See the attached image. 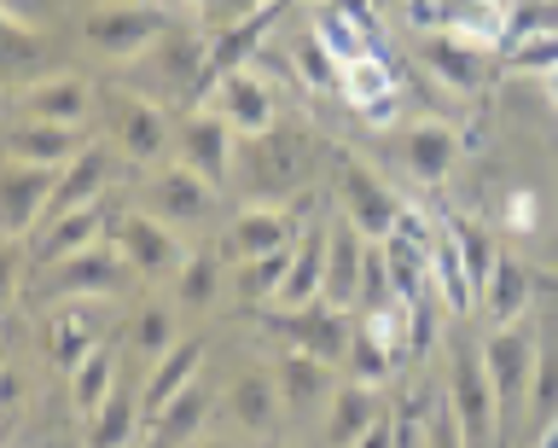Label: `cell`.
I'll return each mask as SVG.
<instances>
[{"instance_id": "obj_1", "label": "cell", "mask_w": 558, "mask_h": 448, "mask_svg": "<svg viewBox=\"0 0 558 448\" xmlns=\"http://www.w3.org/2000/svg\"><path fill=\"white\" fill-rule=\"evenodd\" d=\"M535 350H541V338L523 320L495 326L488 343H483V367H488V385H495V402H500V448H512V437L523 431L530 378H535Z\"/></svg>"}, {"instance_id": "obj_15", "label": "cell", "mask_w": 558, "mask_h": 448, "mask_svg": "<svg viewBox=\"0 0 558 448\" xmlns=\"http://www.w3.org/2000/svg\"><path fill=\"white\" fill-rule=\"evenodd\" d=\"M366 245H373V239H366L349 216L326 228V291H320V298H326L331 308H355V303H361Z\"/></svg>"}, {"instance_id": "obj_51", "label": "cell", "mask_w": 558, "mask_h": 448, "mask_svg": "<svg viewBox=\"0 0 558 448\" xmlns=\"http://www.w3.org/2000/svg\"><path fill=\"white\" fill-rule=\"evenodd\" d=\"M535 448H558V425H553V431H541V437H535Z\"/></svg>"}, {"instance_id": "obj_49", "label": "cell", "mask_w": 558, "mask_h": 448, "mask_svg": "<svg viewBox=\"0 0 558 448\" xmlns=\"http://www.w3.org/2000/svg\"><path fill=\"white\" fill-rule=\"evenodd\" d=\"M209 7H216L221 19L233 24V19H251V12H256V7H268V0H209Z\"/></svg>"}, {"instance_id": "obj_11", "label": "cell", "mask_w": 558, "mask_h": 448, "mask_svg": "<svg viewBox=\"0 0 558 448\" xmlns=\"http://www.w3.org/2000/svg\"><path fill=\"white\" fill-rule=\"evenodd\" d=\"M251 141V169H244V181H251L256 198H274L286 193V186H296L308 175V141L291 129H268V134H244Z\"/></svg>"}, {"instance_id": "obj_26", "label": "cell", "mask_w": 558, "mask_h": 448, "mask_svg": "<svg viewBox=\"0 0 558 448\" xmlns=\"http://www.w3.org/2000/svg\"><path fill=\"white\" fill-rule=\"evenodd\" d=\"M227 413L244 425V431H274V420L286 413V396H279V373L274 367H244L233 385H227Z\"/></svg>"}, {"instance_id": "obj_39", "label": "cell", "mask_w": 558, "mask_h": 448, "mask_svg": "<svg viewBox=\"0 0 558 448\" xmlns=\"http://www.w3.org/2000/svg\"><path fill=\"white\" fill-rule=\"evenodd\" d=\"M174 343H181V338H174V315H169L163 303L140 308V315L129 320V355L146 361V367H151V361H163Z\"/></svg>"}, {"instance_id": "obj_8", "label": "cell", "mask_w": 558, "mask_h": 448, "mask_svg": "<svg viewBox=\"0 0 558 448\" xmlns=\"http://www.w3.org/2000/svg\"><path fill=\"white\" fill-rule=\"evenodd\" d=\"M105 111H111V141H117V152H122L129 164H157V158L174 146V129H169L163 106H151L146 94L111 88Z\"/></svg>"}, {"instance_id": "obj_53", "label": "cell", "mask_w": 558, "mask_h": 448, "mask_svg": "<svg viewBox=\"0 0 558 448\" xmlns=\"http://www.w3.org/2000/svg\"><path fill=\"white\" fill-rule=\"evenodd\" d=\"M204 448H227V443H204Z\"/></svg>"}, {"instance_id": "obj_44", "label": "cell", "mask_w": 558, "mask_h": 448, "mask_svg": "<svg viewBox=\"0 0 558 448\" xmlns=\"http://www.w3.org/2000/svg\"><path fill=\"white\" fill-rule=\"evenodd\" d=\"M216 286H221V263L216 256H204V251H192L181 274H174V303L181 308H204L209 298H216Z\"/></svg>"}, {"instance_id": "obj_29", "label": "cell", "mask_w": 558, "mask_h": 448, "mask_svg": "<svg viewBox=\"0 0 558 448\" xmlns=\"http://www.w3.org/2000/svg\"><path fill=\"white\" fill-rule=\"evenodd\" d=\"M320 291H326V228H308L291 251V274L279 286V308L320 303Z\"/></svg>"}, {"instance_id": "obj_25", "label": "cell", "mask_w": 558, "mask_h": 448, "mask_svg": "<svg viewBox=\"0 0 558 448\" xmlns=\"http://www.w3.org/2000/svg\"><path fill=\"white\" fill-rule=\"evenodd\" d=\"M483 53L488 47H471V41H460V36H425L418 41V64L442 82L448 94H471V88H483Z\"/></svg>"}, {"instance_id": "obj_37", "label": "cell", "mask_w": 558, "mask_h": 448, "mask_svg": "<svg viewBox=\"0 0 558 448\" xmlns=\"http://www.w3.org/2000/svg\"><path fill=\"white\" fill-rule=\"evenodd\" d=\"M111 390H117V355L99 343V350L87 355L76 373H70V402H76L82 420H94V413L111 402Z\"/></svg>"}, {"instance_id": "obj_31", "label": "cell", "mask_w": 558, "mask_h": 448, "mask_svg": "<svg viewBox=\"0 0 558 448\" xmlns=\"http://www.w3.org/2000/svg\"><path fill=\"white\" fill-rule=\"evenodd\" d=\"M477 308L488 315V326H512V320H523V308H530V268H523L518 256L500 251V263H495V274H488Z\"/></svg>"}, {"instance_id": "obj_14", "label": "cell", "mask_w": 558, "mask_h": 448, "mask_svg": "<svg viewBox=\"0 0 558 448\" xmlns=\"http://www.w3.org/2000/svg\"><path fill=\"white\" fill-rule=\"evenodd\" d=\"M296 210H286V204H251V210L233 216V228H227L221 239V256L227 263H251V256H268V251H286L296 245Z\"/></svg>"}, {"instance_id": "obj_38", "label": "cell", "mask_w": 558, "mask_h": 448, "mask_svg": "<svg viewBox=\"0 0 558 448\" xmlns=\"http://www.w3.org/2000/svg\"><path fill=\"white\" fill-rule=\"evenodd\" d=\"M291 251L296 245H286V251H268V256H251V263H239V274H233V291L244 303H279V286H286V274H291Z\"/></svg>"}, {"instance_id": "obj_40", "label": "cell", "mask_w": 558, "mask_h": 448, "mask_svg": "<svg viewBox=\"0 0 558 448\" xmlns=\"http://www.w3.org/2000/svg\"><path fill=\"white\" fill-rule=\"evenodd\" d=\"M349 373L361 378V385H378V378H390L396 373V361H401V350L390 338H378L373 326H355V338H349Z\"/></svg>"}, {"instance_id": "obj_21", "label": "cell", "mask_w": 558, "mask_h": 448, "mask_svg": "<svg viewBox=\"0 0 558 448\" xmlns=\"http://www.w3.org/2000/svg\"><path fill=\"white\" fill-rule=\"evenodd\" d=\"M204 106H216L239 134H268V129H274V94H268V82H262L256 71L221 76L216 88H209Z\"/></svg>"}, {"instance_id": "obj_52", "label": "cell", "mask_w": 558, "mask_h": 448, "mask_svg": "<svg viewBox=\"0 0 558 448\" xmlns=\"http://www.w3.org/2000/svg\"><path fill=\"white\" fill-rule=\"evenodd\" d=\"M547 99H553V106H558V71H547Z\"/></svg>"}, {"instance_id": "obj_3", "label": "cell", "mask_w": 558, "mask_h": 448, "mask_svg": "<svg viewBox=\"0 0 558 448\" xmlns=\"http://www.w3.org/2000/svg\"><path fill=\"white\" fill-rule=\"evenodd\" d=\"M41 274V298L47 303H87V298H117L122 286L134 280V268L122 263V251L117 245H87L76 256H64V263H52V268H35Z\"/></svg>"}, {"instance_id": "obj_5", "label": "cell", "mask_w": 558, "mask_h": 448, "mask_svg": "<svg viewBox=\"0 0 558 448\" xmlns=\"http://www.w3.org/2000/svg\"><path fill=\"white\" fill-rule=\"evenodd\" d=\"M338 204H343V216L355 221V228L366 233V239H390L396 233V221H401V210H408V204H401L390 186H384L373 169H366L355 152H338Z\"/></svg>"}, {"instance_id": "obj_22", "label": "cell", "mask_w": 558, "mask_h": 448, "mask_svg": "<svg viewBox=\"0 0 558 448\" xmlns=\"http://www.w3.org/2000/svg\"><path fill=\"white\" fill-rule=\"evenodd\" d=\"M87 106H94V88H87L82 76H70V71L17 88V117H35V123H76L82 129Z\"/></svg>"}, {"instance_id": "obj_45", "label": "cell", "mask_w": 558, "mask_h": 448, "mask_svg": "<svg viewBox=\"0 0 558 448\" xmlns=\"http://www.w3.org/2000/svg\"><path fill=\"white\" fill-rule=\"evenodd\" d=\"M506 64H512V71H530V76L558 71V36H535V41L512 47V53H506Z\"/></svg>"}, {"instance_id": "obj_47", "label": "cell", "mask_w": 558, "mask_h": 448, "mask_svg": "<svg viewBox=\"0 0 558 448\" xmlns=\"http://www.w3.org/2000/svg\"><path fill=\"white\" fill-rule=\"evenodd\" d=\"M430 402L425 396H408V402L396 408V448H418V425H425Z\"/></svg>"}, {"instance_id": "obj_19", "label": "cell", "mask_w": 558, "mask_h": 448, "mask_svg": "<svg viewBox=\"0 0 558 448\" xmlns=\"http://www.w3.org/2000/svg\"><path fill=\"white\" fill-rule=\"evenodd\" d=\"M87 141L76 123H35V117H12L7 129V164H47V169H64Z\"/></svg>"}, {"instance_id": "obj_18", "label": "cell", "mask_w": 558, "mask_h": 448, "mask_svg": "<svg viewBox=\"0 0 558 448\" xmlns=\"http://www.w3.org/2000/svg\"><path fill=\"white\" fill-rule=\"evenodd\" d=\"M338 94L355 106L373 129H390L396 117H401V94H396V76H390V64H384L378 53H366V59H349L343 64V82H338Z\"/></svg>"}, {"instance_id": "obj_10", "label": "cell", "mask_w": 558, "mask_h": 448, "mask_svg": "<svg viewBox=\"0 0 558 448\" xmlns=\"http://www.w3.org/2000/svg\"><path fill=\"white\" fill-rule=\"evenodd\" d=\"M233 123L216 111V106H198L181 117V129H174V146H181V164H192L209 186H221L233 175Z\"/></svg>"}, {"instance_id": "obj_28", "label": "cell", "mask_w": 558, "mask_h": 448, "mask_svg": "<svg viewBox=\"0 0 558 448\" xmlns=\"http://www.w3.org/2000/svg\"><path fill=\"white\" fill-rule=\"evenodd\" d=\"M204 420H209V385L198 378V385H186L174 402H163L146 420L151 425V448H186L204 431Z\"/></svg>"}, {"instance_id": "obj_17", "label": "cell", "mask_w": 558, "mask_h": 448, "mask_svg": "<svg viewBox=\"0 0 558 448\" xmlns=\"http://www.w3.org/2000/svg\"><path fill=\"white\" fill-rule=\"evenodd\" d=\"M151 216H163L169 228H192V221L209 216V204H216V186H209L192 164H169L151 175Z\"/></svg>"}, {"instance_id": "obj_41", "label": "cell", "mask_w": 558, "mask_h": 448, "mask_svg": "<svg viewBox=\"0 0 558 448\" xmlns=\"http://www.w3.org/2000/svg\"><path fill=\"white\" fill-rule=\"evenodd\" d=\"M535 36H558V0H512L506 7V41H500L506 53Z\"/></svg>"}, {"instance_id": "obj_32", "label": "cell", "mask_w": 558, "mask_h": 448, "mask_svg": "<svg viewBox=\"0 0 558 448\" xmlns=\"http://www.w3.org/2000/svg\"><path fill=\"white\" fill-rule=\"evenodd\" d=\"M314 36L326 41V53L338 59V64L378 53V29H366L361 19H349L338 0H320V7H314Z\"/></svg>"}, {"instance_id": "obj_34", "label": "cell", "mask_w": 558, "mask_h": 448, "mask_svg": "<svg viewBox=\"0 0 558 448\" xmlns=\"http://www.w3.org/2000/svg\"><path fill=\"white\" fill-rule=\"evenodd\" d=\"M558 425V338H541L535 350V378H530V408H523V437H541V431Z\"/></svg>"}, {"instance_id": "obj_12", "label": "cell", "mask_w": 558, "mask_h": 448, "mask_svg": "<svg viewBox=\"0 0 558 448\" xmlns=\"http://www.w3.org/2000/svg\"><path fill=\"white\" fill-rule=\"evenodd\" d=\"M286 7H291V0H268V7L251 12V19L221 24V36L209 41V64H204V99H209V88H216L221 76H233V71H244V64L256 59V47L268 41V29L279 19H286Z\"/></svg>"}, {"instance_id": "obj_6", "label": "cell", "mask_w": 558, "mask_h": 448, "mask_svg": "<svg viewBox=\"0 0 558 448\" xmlns=\"http://www.w3.org/2000/svg\"><path fill=\"white\" fill-rule=\"evenodd\" d=\"M274 338H286L291 350H308L320 361H343L349 355V338H355V326H349V308H331L326 298L320 303H303V308H274V315H262Z\"/></svg>"}, {"instance_id": "obj_36", "label": "cell", "mask_w": 558, "mask_h": 448, "mask_svg": "<svg viewBox=\"0 0 558 448\" xmlns=\"http://www.w3.org/2000/svg\"><path fill=\"white\" fill-rule=\"evenodd\" d=\"M140 396L134 390H111V402H105L94 420H87V448H129L134 431H140Z\"/></svg>"}, {"instance_id": "obj_23", "label": "cell", "mask_w": 558, "mask_h": 448, "mask_svg": "<svg viewBox=\"0 0 558 448\" xmlns=\"http://www.w3.org/2000/svg\"><path fill=\"white\" fill-rule=\"evenodd\" d=\"M99 343H105V320L94 315V298H87V303H64L59 315L47 320V361H52V367H64V373H76Z\"/></svg>"}, {"instance_id": "obj_27", "label": "cell", "mask_w": 558, "mask_h": 448, "mask_svg": "<svg viewBox=\"0 0 558 448\" xmlns=\"http://www.w3.org/2000/svg\"><path fill=\"white\" fill-rule=\"evenodd\" d=\"M105 181H111V152H105V146H82L76 158L59 169V193H52V204H47L41 221L64 216V210H82V204H99Z\"/></svg>"}, {"instance_id": "obj_24", "label": "cell", "mask_w": 558, "mask_h": 448, "mask_svg": "<svg viewBox=\"0 0 558 448\" xmlns=\"http://www.w3.org/2000/svg\"><path fill=\"white\" fill-rule=\"evenodd\" d=\"M331 361H320V355H308V350H286L279 355V396H286V413L291 420H308L314 408H331Z\"/></svg>"}, {"instance_id": "obj_16", "label": "cell", "mask_w": 558, "mask_h": 448, "mask_svg": "<svg viewBox=\"0 0 558 448\" xmlns=\"http://www.w3.org/2000/svg\"><path fill=\"white\" fill-rule=\"evenodd\" d=\"M111 228L105 221V204H82V210H64V216H52L41 221V228L29 233V263L35 268H52V263H64V256H76L87 245H99V233Z\"/></svg>"}, {"instance_id": "obj_4", "label": "cell", "mask_w": 558, "mask_h": 448, "mask_svg": "<svg viewBox=\"0 0 558 448\" xmlns=\"http://www.w3.org/2000/svg\"><path fill=\"white\" fill-rule=\"evenodd\" d=\"M401 12L425 36H460L471 47L506 41V0H408Z\"/></svg>"}, {"instance_id": "obj_13", "label": "cell", "mask_w": 558, "mask_h": 448, "mask_svg": "<svg viewBox=\"0 0 558 448\" xmlns=\"http://www.w3.org/2000/svg\"><path fill=\"white\" fill-rule=\"evenodd\" d=\"M52 193H59V169H47V164H7V175H0L7 239H29L35 228H41Z\"/></svg>"}, {"instance_id": "obj_50", "label": "cell", "mask_w": 558, "mask_h": 448, "mask_svg": "<svg viewBox=\"0 0 558 448\" xmlns=\"http://www.w3.org/2000/svg\"><path fill=\"white\" fill-rule=\"evenodd\" d=\"M7 408H12V420H17V408H24V378H17V367L7 378Z\"/></svg>"}, {"instance_id": "obj_43", "label": "cell", "mask_w": 558, "mask_h": 448, "mask_svg": "<svg viewBox=\"0 0 558 448\" xmlns=\"http://www.w3.org/2000/svg\"><path fill=\"white\" fill-rule=\"evenodd\" d=\"M291 64H296V82L314 88V94H326V88H338V82H343V64L326 53L320 36H296L291 41Z\"/></svg>"}, {"instance_id": "obj_20", "label": "cell", "mask_w": 558, "mask_h": 448, "mask_svg": "<svg viewBox=\"0 0 558 448\" xmlns=\"http://www.w3.org/2000/svg\"><path fill=\"white\" fill-rule=\"evenodd\" d=\"M204 355H209V338L204 332H192V338H181L174 350L163 355V361H151V373H146V385H140V408H146V420L163 402H174L186 385H198L204 378Z\"/></svg>"}, {"instance_id": "obj_2", "label": "cell", "mask_w": 558, "mask_h": 448, "mask_svg": "<svg viewBox=\"0 0 558 448\" xmlns=\"http://www.w3.org/2000/svg\"><path fill=\"white\" fill-rule=\"evenodd\" d=\"M448 408L460 413L465 448H500V402H495V385H488L483 350H471V343H453V361H448Z\"/></svg>"}, {"instance_id": "obj_35", "label": "cell", "mask_w": 558, "mask_h": 448, "mask_svg": "<svg viewBox=\"0 0 558 448\" xmlns=\"http://www.w3.org/2000/svg\"><path fill=\"white\" fill-rule=\"evenodd\" d=\"M430 291L442 298L448 315H465V308H477V286H471V268L453 239H436L430 245Z\"/></svg>"}, {"instance_id": "obj_9", "label": "cell", "mask_w": 558, "mask_h": 448, "mask_svg": "<svg viewBox=\"0 0 558 448\" xmlns=\"http://www.w3.org/2000/svg\"><path fill=\"white\" fill-rule=\"evenodd\" d=\"M111 245L122 251V263H129L140 280H174L181 274V263L192 251H181V239L169 233L163 216H117L111 221Z\"/></svg>"}, {"instance_id": "obj_48", "label": "cell", "mask_w": 558, "mask_h": 448, "mask_svg": "<svg viewBox=\"0 0 558 448\" xmlns=\"http://www.w3.org/2000/svg\"><path fill=\"white\" fill-rule=\"evenodd\" d=\"M349 448H396V413H378V420L366 425Z\"/></svg>"}, {"instance_id": "obj_7", "label": "cell", "mask_w": 558, "mask_h": 448, "mask_svg": "<svg viewBox=\"0 0 558 448\" xmlns=\"http://www.w3.org/2000/svg\"><path fill=\"white\" fill-rule=\"evenodd\" d=\"M169 29H174L169 12H157V7H105L82 24V41L105 59H140V53H151Z\"/></svg>"}, {"instance_id": "obj_42", "label": "cell", "mask_w": 558, "mask_h": 448, "mask_svg": "<svg viewBox=\"0 0 558 448\" xmlns=\"http://www.w3.org/2000/svg\"><path fill=\"white\" fill-rule=\"evenodd\" d=\"M448 239L460 245L465 268H471V286H477V298H483L488 274H495V263H500V251L488 245V228H483V221H465V216H453V221H448Z\"/></svg>"}, {"instance_id": "obj_33", "label": "cell", "mask_w": 558, "mask_h": 448, "mask_svg": "<svg viewBox=\"0 0 558 448\" xmlns=\"http://www.w3.org/2000/svg\"><path fill=\"white\" fill-rule=\"evenodd\" d=\"M378 413H384V408H378L373 385L349 378V385H338V396H331V408H326V443H331V448H349L366 425L378 420Z\"/></svg>"}, {"instance_id": "obj_30", "label": "cell", "mask_w": 558, "mask_h": 448, "mask_svg": "<svg viewBox=\"0 0 558 448\" xmlns=\"http://www.w3.org/2000/svg\"><path fill=\"white\" fill-rule=\"evenodd\" d=\"M401 152H408V169L418 181H448V169L460 164V134H453L448 123H413L408 141H401Z\"/></svg>"}, {"instance_id": "obj_46", "label": "cell", "mask_w": 558, "mask_h": 448, "mask_svg": "<svg viewBox=\"0 0 558 448\" xmlns=\"http://www.w3.org/2000/svg\"><path fill=\"white\" fill-rule=\"evenodd\" d=\"M425 448H465L460 413H453L448 402H430V420H425Z\"/></svg>"}]
</instances>
